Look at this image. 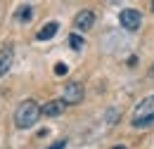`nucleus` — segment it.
<instances>
[{"label":"nucleus","mask_w":154,"mask_h":149,"mask_svg":"<svg viewBox=\"0 0 154 149\" xmlns=\"http://www.w3.org/2000/svg\"><path fill=\"white\" fill-rule=\"evenodd\" d=\"M62 99H64L66 104H78V102H83V85H81L78 81L66 83V85H64V93H62Z\"/></svg>","instance_id":"4"},{"label":"nucleus","mask_w":154,"mask_h":149,"mask_svg":"<svg viewBox=\"0 0 154 149\" xmlns=\"http://www.w3.org/2000/svg\"><path fill=\"white\" fill-rule=\"evenodd\" d=\"M69 45H71L74 50H81V47L85 45V40H83V38L78 36V33H74V36H69Z\"/></svg>","instance_id":"10"},{"label":"nucleus","mask_w":154,"mask_h":149,"mask_svg":"<svg viewBox=\"0 0 154 149\" xmlns=\"http://www.w3.org/2000/svg\"><path fill=\"white\" fill-rule=\"evenodd\" d=\"M55 74L64 76V74H66V64H57V66H55Z\"/></svg>","instance_id":"12"},{"label":"nucleus","mask_w":154,"mask_h":149,"mask_svg":"<svg viewBox=\"0 0 154 149\" xmlns=\"http://www.w3.org/2000/svg\"><path fill=\"white\" fill-rule=\"evenodd\" d=\"M64 147H66V140H57L55 144H50L48 149H64Z\"/></svg>","instance_id":"11"},{"label":"nucleus","mask_w":154,"mask_h":149,"mask_svg":"<svg viewBox=\"0 0 154 149\" xmlns=\"http://www.w3.org/2000/svg\"><path fill=\"white\" fill-rule=\"evenodd\" d=\"M112 149H126V147H123V144H116V147H112Z\"/></svg>","instance_id":"13"},{"label":"nucleus","mask_w":154,"mask_h":149,"mask_svg":"<svg viewBox=\"0 0 154 149\" xmlns=\"http://www.w3.org/2000/svg\"><path fill=\"white\" fill-rule=\"evenodd\" d=\"M57 31H59V24H57V21H48L38 33H36V38H38V40H50V38H55Z\"/></svg>","instance_id":"8"},{"label":"nucleus","mask_w":154,"mask_h":149,"mask_svg":"<svg viewBox=\"0 0 154 149\" xmlns=\"http://www.w3.org/2000/svg\"><path fill=\"white\" fill-rule=\"evenodd\" d=\"M152 12H154V2H152Z\"/></svg>","instance_id":"14"},{"label":"nucleus","mask_w":154,"mask_h":149,"mask_svg":"<svg viewBox=\"0 0 154 149\" xmlns=\"http://www.w3.org/2000/svg\"><path fill=\"white\" fill-rule=\"evenodd\" d=\"M14 17H17V21H29V19L33 17V10H31L29 5H24V7L17 10V14H14Z\"/></svg>","instance_id":"9"},{"label":"nucleus","mask_w":154,"mask_h":149,"mask_svg":"<svg viewBox=\"0 0 154 149\" xmlns=\"http://www.w3.org/2000/svg\"><path fill=\"white\" fill-rule=\"evenodd\" d=\"M12 59H14V50H12V45H7V47L0 50V76H5L7 71H10Z\"/></svg>","instance_id":"7"},{"label":"nucleus","mask_w":154,"mask_h":149,"mask_svg":"<svg viewBox=\"0 0 154 149\" xmlns=\"http://www.w3.org/2000/svg\"><path fill=\"white\" fill-rule=\"evenodd\" d=\"M154 123V95L145 97L133 111V128H147Z\"/></svg>","instance_id":"2"},{"label":"nucleus","mask_w":154,"mask_h":149,"mask_svg":"<svg viewBox=\"0 0 154 149\" xmlns=\"http://www.w3.org/2000/svg\"><path fill=\"white\" fill-rule=\"evenodd\" d=\"M74 26H76L78 31H90L95 26V14L90 10H81L76 17H74Z\"/></svg>","instance_id":"5"},{"label":"nucleus","mask_w":154,"mask_h":149,"mask_svg":"<svg viewBox=\"0 0 154 149\" xmlns=\"http://www.w3.org/2000/svg\"><path fill=\"white\" fill-rule=\"evenodd\" d=\"M64 109H66V102L64 99H50V102H45L40 107V114L48 116V118H52V116H59Z\"/></svg>","instance_id":"6"},{"label":"nucleus","mask_w":154,"mask_h":149,"mask_svg":"<svg viewBox=\"0 0 154 149\" xmlns=\"http://www.w3.org/2000/svg\"><path fill=\"white\" fill-rule=\"evenodd\" d=\"M152 76H154V66H152Z\"/></svg>","instance_id":"15"},{"label":"nucleus","mask_w":154,"mask_h":149,"mask_svg":"<svg viewBox=\"0 0 154 149\" xmlns=\"http://www.w3.org/2000/svg\"><path fill=\"white\" fill-rule=\"evenodd\" d=\"M119 24L126 29V31H137L140 24H142V14L137 10H123L119 14Z\"/></svg>","instance_id":"3"},{"label":"nucleus","mask_w":154,"mask_h":149,"mask_svg":"<svg viewBox=\"0 0 154 149\" xmlns=\"http://www.w3.org/2000/svg\"><path fill=\"white\" fill-rule=\"evenodd\" d=\"M43 116L40 114V104L36 99H24L19 107H17V111H14V126L19 128V130H29V128H33L36 123H38V118Z\"/></svg>","instance_id":"1"}]
</instances>
